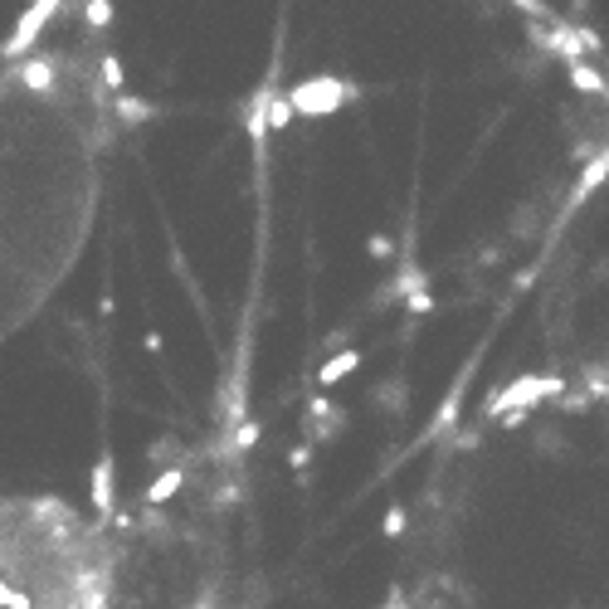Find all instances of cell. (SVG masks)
Wrapping results in <instances>:
<instances>
[{"label":"cell","mask_w":609,"mask_h":609,"mask_svg":"<svg viewBox=\"0 0 609 609\" xmlns=\"http://www.w3.org/2000/svg\"><path fill=\"white\" fill-rule=\"evenodd\" d=\"M571 88H575V93H585V98H605V93H609L605 74H600V69L590 64V59L571 64Z\"/></svg>","instance_id":"obj_3"},{"label":"cell","mask_w":609,"mask_h":609,"mask_svg":"<svg viewBox=\"0 0 609 609\" xmlns=\"http://www.w3.org/2000/svg\"><path fill=\"white\" fill-rule=\"evenodd\" d=\"M137 122L108 5H39L0 39V346L69 288Z\"/></svg>","instance_id":"obj_1"},{"label":"cell","mask_w":609,"mask_h":609,"mask_svg":"<svg viewBox=\"0 0 609 609\" xmlns=\"http://www.w3.org/2000/svg\"><path fill=\"white\" fill-rule=\"evenodd\" d=\"M0 609H122L117 512L0 497Z\"/></svg>","instance_id":"obj_2"}]
</instances>
